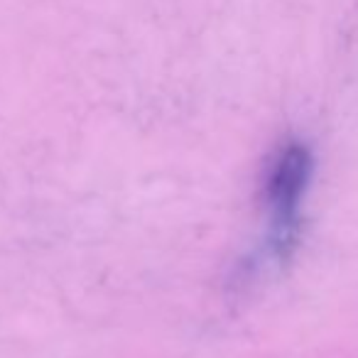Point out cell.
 <instances>
[{"mask_svg": "<svg viewBox=\"0 0 358 358\" xmlns=\"http://www.w3.org/2000/svg\"><path fill=\"white\" fill-rule=\"evenodd\" d=\"M312 152L304 143L289 140L273 155L265 172V204L273 224V241L280 253H287L297 236L299 209L312 179Z\"/></svg>", "mask_w": 358, "mask_h": 358, "instance_id": "1", "label": "cell"}]
</instances>
